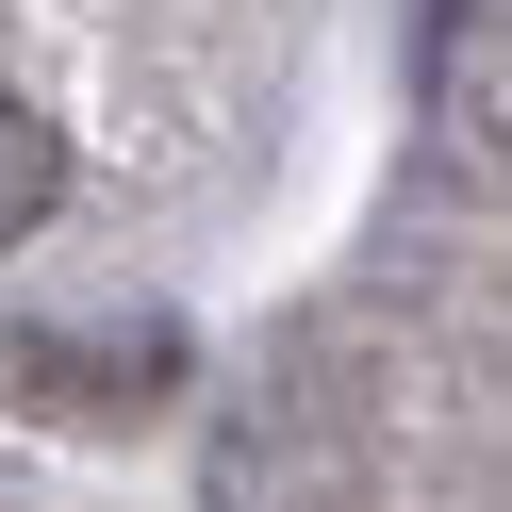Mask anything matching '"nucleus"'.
<instances>
[{
  "label": "nucleus",
  "mask_w": 512,
  "mask_h": 512,
  "mask_svg": "<svg viewBox=\"0 0 512 512\" xmlns=\"http://www.w3.org/2000/svg\"><path fill=\"white\" fill-rule=\"evenodd\" d=\"M50 215H67V116L34 83H0V248H34Z\"/></svg>",
  "instance_id": "f257e3e1"
}]
</instances>
